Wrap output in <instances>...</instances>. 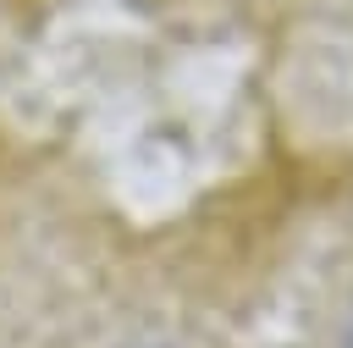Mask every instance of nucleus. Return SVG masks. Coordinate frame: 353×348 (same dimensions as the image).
I'll return each instance as SVG.
<instances>
[{
	"label": "nucleus",
	"mask_w": 353,
	"mask_h": 348,
	"mask_svg": "<svg viewBox=\"0 0 353 348\" xmlns=\"http://www.w3.org/2000/svg\"><path fill=\"white\" fill-rule=\"evenodd\" d=\"M342 348H353V309H347V320H342Z\"/></svg>",
	"instance_id": "nucleus-1"
}]
</instances>
